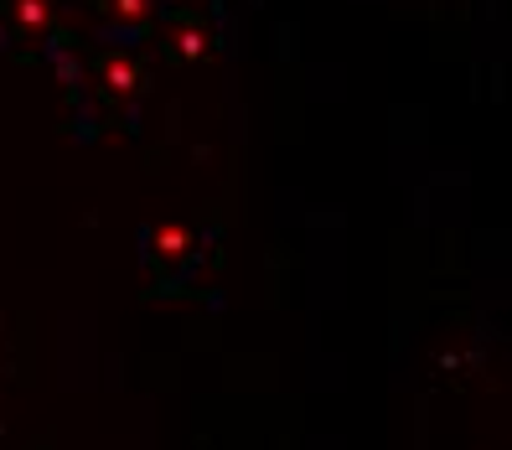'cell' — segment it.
Listing matches in <instances>:
<instances>
[{
  "instance_id": "5b68a950",
  "label": "cell",
  "mask_w": 512,
  "mask_h": 450,
  "mask_svg": "<svg viewBox=\"0 0 512 450\" xmlns=\"http://www.w3.org/2000/svg\"><path fill=\"white\" fill-rule=\"evenodd\" d=\"M88 11H94L99 42L140 47V42H150V32H156L166 0H88Z\"/></svg>"
},
{
  "instance_id": "277c9868",
  "label": "cell",
  "mask_w": 512,
  "mask_h": 450,
  "mask_svg": "<svg viewBox=\"0 0 512 450\" xmlns=\"http://www.w3.org/2000/svg\"><path fill=\"white\" fill-rule=\"evenodd\" d=\"M57 21H63V0H0V52L21 47H57Z\"/></svg>"
},
{
  "instance_id": "6da1fadb",
  "label": "cell",
  "mask_w": 512,
  "mask_h": 450,
  "mask_svg": "<svg viewBox=\"0 0 512 450\" xmlns=\"http://www.w3.org/2000/svg\"><path fill=\"white\" fill-rule=\"evenodd\" d=\"M135 254L145 269V285L176 300V295H202L213 285V269H218V233L213 228H197V223H145L135 233Z\"/></svg>"
},
{
  "instance_id": "7a4b0ae2",
  "label": "cell",
  "mask_w": 512,
  "mask_h": 450,
  "mask_svg": "<svg viewBox=\"0 0 512 450\" xmlns=\"http://www.w3.org/2000/svg\"><path fill=\"white\" fill-rule=\"evenodd\" d=\"M140 94H145V73L135 68L130 47L94 42L73 73V109L83 119V135H99V130H114L125 119H135Z\"/></svg>"
},
{
  "instance_id": "3957f363",
  "label": "cell",
  "mask_w": 512,
  "mask_h": 450,
  "mask_svg": "<svg viewBox=\"0 0 512 450\" xmlns=\"http://www.w3.org/2000/svg\"><path fill=\"white\" fill-rule=\"evenodd\" d=\"M161 42V52L171 57L176 68H197L207 52H213V42H218V26L202 16V6H171L166 0V11H161V21H156V32H150Z\"/></svg>"
}]
</instances>
